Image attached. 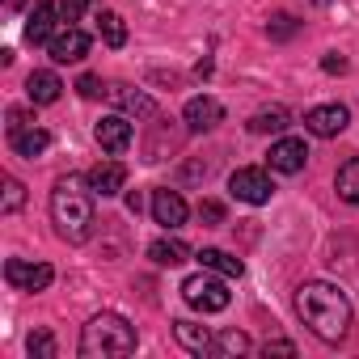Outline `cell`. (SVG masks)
Masks as SVG:
<instances>
[{
	"label": "cell",
	"instance_id": "5",
	"mask_svg": "<svg viewBox=\"0 0 359 359\" xmlns=\"http://www.w3.org/2000/svg\"><path fill=\"white\" fill-rule=\"evenodd\" d=\"M229 191H233V199H241V203H250V208H262V203H271V195H275L266 169H254V165H245V169H237V173L229 177Z\"/></svg>",
	"mask_w": 359,
	"mask_h": 359
},
{
	"label": "cell",
	"instance_id": "3",
	"mask_svg": "<svg viewBox=\"0 0 359 359\" xmlns=\"http://www.w3.org/2000/svg\"><path fill=\"white\" fill-rule=\"evenodd\" d=\"M135 351V325L123 313H97L81 330V355L85 359H123Z\"/></svg>",
	"mask_w": 359,
	"mask_h": 359
},
{
	"label": "cell",
	"instance_id": "9",
	"mask_svg": "<svg viewBox=\"0 0 359 359\" xmlns=\"http://www.w3.org/2000/svg\"><path fill=\"white\" fill-rule=\"evenodd\" d=\"M346 123H351V110L338 106V102H330V106H313V110L304 114V131H313V135H321V140L342 135Z\"/></svg>",
	"mask_w": 359,
	"mask_h": 359
},
{
	"label": "cell",
	"instance_id": "12",
	"mask_svg": "<svg viewBox=\"0 0 359 359\" xmlns=\"http://www.w3.org/2000/svg\"><path fill=\"white\" fill-rule=\"evenodd\" d=\"M89 191L97 199H114L118 191H127V165L123 161H102L89 169Z\"/></svg>",
	"mask_w": 359,
	"mask_h": 359
},
{
	"label": "cell",
	"instance_id": "25",
	"mask_svg": "<svg viewBox=\"0 0 359 359\" xmlns=\"http://www.w3.org/2000/svg\"><path fill=\"white\" fill-rule=\"evenodd\" d=\"M212 351H220V355H245V351H250V334H241V330H224V334L216 338Z\"/></svg>",
	"mask_w": 359,
	"mask_h": 359
},
{
	"label": "cell",
	"instance_id": "26",
	"mask_svg": "<svg viewBox=\"0 0 359 359\" xmlns=\"http://www.w3.org/2000/svg\"><path fill=\"white\" fill-rule=\"evenodd\" d=\"M26 346H30L34 359H55V334H51V330H34Z\"/></svg>",
	"mask_w": 359,
	"mask_h": 359
},
{
	"label": "cell",
	"instance_id": "2",
	"mask_svg": "<svg viewBox=\"0 0 359 359\" xmlns=\"http://www.w3.org/2000/svg\"><path fill=\"white\" fill-rule=\"evenodd\" d=\"M51 224L68 245H81L93 237V191H89V177H60L55 191H51Z\"/></svg>",
	"mask_w": 359,
	"mask_h": 359
},
{
	"label": "cell",
	"instance_id": "6",
	"mask_svg": "<svg viewBox=\"0 0 359 359\" xmlns=\"http://www.w3.org/2000/svg\"><path fill=\"white\" fill-rule=\"evenodd\" d=\"M47 55H51L55 64H81V60L89 55V34H85L81 26H60L55 39L47 43Z\"/></svg>",
	"mask_w": 359,
	"mask_h": 359
},
{
	"label": "cell",
	"instance_id": "23",
	"mask_svg": "<svg viewBox=\"0 0 359 359\" xmlns=\"http://www.w3.org/2000/svg\"><path fill=\"white\" fill-rule=\"evenodd\" d=\"M97 34H102L106 47H123V43H127V26H123V18L110 13V9H102V18H97Z\"/></svg>",
	"mask_w": 359,
	"mask_h": 359
},
{
	"label": "cell",
	"instance_id": "7",
	"mask_svg": "<svg viewBox=\"0 0 359 359\" xmlns=\"http://www.w3.org/2000/svg\"><path fill=\"white\" fill-rule=\"evenodd\" d=\"M5 279H9L13 287H22V292H47L51 279H55V271H51L47 262H22V258H9V262H5Z\"/></svg>",
	"mask_w": 359,
	"mask_h": 359
},
{
	"label": "cell",
	"instance_id": "16",
	"mask_svg": "<svg viewBox=\"0 0 359 359\" xmlns=\"http://www.w3.org/2000/svg\"><path fill=\"white\" fill-rule=\"evenodd\" d=\"M173 338L182 342L191 355H208V351L216 346L212 330H208V325H199V321H173Z\"/></svg>",
	"mask_w": 359,
	"mask_h": 359
},
{
	"label": "cell",
	"instance_id": "11",
	"mask_svg": "<svg viewBox=\"0 0 359 359\" xmlns=\"http://www.w3.org/2000/svg\"><path fill=\"white\" fill-rule=\"evenodd\" d=\"M93 135H97V144H102L110 156H123V152L131 148V140H135L131 118H123V114H106V118L93 127Z\"/></svg>",
	"mask_w": 359,
	"mask_h": 359
},
{
	"label": "cell",
	"instance_id": "30",
	"mask_svg": "<svg viewBox=\"0 0 359 359\" xmlns=\"http://www.w3.org/2000/svg\"><path fill=\"white\" fill-rule=\"evenodd\" d=\"M199 220H203L208 229H212V224H224V203H220V199H203V203H199Z\"/></svg>",
	"mask_w": 359,
	"mask_h": 359
},
{
	"label": "cell",
	"instance_id": "31",
	"mask_svg": "<svg viewBox=\"0 0 359 359\" xmlns=\"http://www.w3.org/2000/svg\"><path fill=\"white\" fill-rule=\"evenodd\" d=\"M26 127H34V114L22 110V106H13V110H9V135H18V131H26Z\"/></svg>",
	"mask_w": 359,
	"mask_h": 359
},
{
	"label": "cell",
	"instance_id": "13",
	"mask_svg": "<svg viewBox=\"0 0 359 359\" xmlns=\"http://www.w3.org/2000/svg\"><path fill=\"white\" fill-rule=\"evenodd\" d=\"M187 216H191V208L177 191H152V220L161 229H182Z\"/></svg>",
	"mask_w": 359,
	"mask_h": 359
},
{
	"label": "cell",
	"instance_id": "27",
	"mask_svg": "<svg viewBox=\"0 0 359 359\" xmlns=\"http://www.w3.org/2000/svg\"><path fill=\"white\" fill-rule=\"evenodd\" d=\"M22 203H26V187L18 182V177H5V216L22 212Z\"/></svg>",
	"mask_w": 359,
	"mask_h": 359
},
{
	"label": "cell",
	"instance_id": "8",
	"mask_svg": "<svg viewBox=\"0 0 359 359\" xmlns=\"http://www.w3.org/2000/svg\"><path fill=\"white\" fill-rule=\"evenodd\" d=\"M182 123H187V131H216L220 123H224V106L212 97V93H199V97H191L187 102V110H182Z\"/></svg>",
	"mask_w": 359,
	"mask_h": 359
},
{
	"label": "cell",
	"instance_id": "18",
	"mask_svg": "<svg viewBox=\"0 0 359 359\" xmlns=\"http://www.w3.org/2000/svg\"><path fill=\"white\" fill-rule=\"evenodd\" d=\"M110 97L127 110V114H135V118H152L156 114V102L148 97V93H140V89H127V85H114L110 89Z\"/></svg>",
	"mask_w": 359,
	"mask_h": 359
},
{
	"label": "cell",
	"instance_id": "19",
	"mask_svg": "<svg viewBox=\"0 0 359 359\" xmlns=\"http://www.w3.org/2000/svg\"><path fill=\"white\" fill-rule=\"evenodd\" d=\"M9 144H13V152H18V156H26V161H34V156H43V152L51 148V135H47L43 127H26V131H18V135H9Z\"/></svg>",
	"mask_w": 359,
	"mask_h": 359
},
{
	"label": "cell",
	"instance_id": "29",
	"mask_svg": "<svg viewBox=\"0 0 359 359\" xmlns=\"http://www.w3.org/2000/svg\"><path fill=\"white\" fill-rule=\"evenodd\" d=\"M93 5V0H60V13H64V26H76L85 18V9Z\"/></svg>",
	"mask_w": 359,
	"mask_h": 359
},
{
	"label": "cell",
	"instance_id": "21",
	"mask_svg": "<svg viewBox=\"0 0 359 359\" xmlns=\"http://www.w3.org/2000/svg\"><path fill=\"white\" fill-rule=\"evenodd\" d=\"M148 258H152L156 266H182V262L191 258V250H187L182 241H169V237H161V241H152V245H148Z\"/></svg>",
	"mask_w": 359,
	"mask_h": 359
},
{
	"label": "cell",
	"instance_id": "17",
	"mask_svg": "<svg viewBox=\"0 0 359 359\" xmlns=\"http://www.w3.org/2000/svg\"><path fill=\"white\" fill-rule=\"evenodd\" d=\"M195 258L203 262V271H216V275H224V279H241V275H245V262H241V258H233L229 250L208 245V250H199Z\"/></svg>",
	"mask_w": 359,
	"mask_h": 359
},
{
	"label": "cell",
	"instance_id": "28",
	"mask_svg": "<svg viewBox=\"0 0 359 359\" xmlns=\"http://www.w3.org/2000/svg\"><path fill=\"white\" fill-rule=\"evenodd\" d=\"M76 93L93 102V97H102V93H110V89L102 85V76H93V72H85V76H76Z\"/></svg>",
	"mask_w": 359,
	"mask_h": 359
},
{
	"label": "cell",
	"instance_id": "10",
	"mask_svg": "<svg viewBox=\"0 0 359 359\" xmlns=\"http://www.w3.org/2000/svg\"><path fill=\"white\" fill-rule=\"evenodd\" d=\"M60 22H64L60 5H51V0H34L30 22H26V43H34V47L51 43V39H55V30H60Z\"/></svg>",
	"mask_w": 359,
	"mask_h": 359
},
{
	"label": "cell",
	"instance_id": "24",
	"mask_svg": "<svg viewBox=\"0 0 359 359\" xmlns=\"http://www.w3.org/2000/svg\"><path fill=\"white\" fill-rule=\"evenodd\" d=\"M266 34H271L275 43H287V39H296V34H300V22H296L292 13H275V18L266 22Z\"/></svg>",
	"mask_w": 359,
	"mask_h": 359
},
{
	"label": "cell",
	"instance_id": "36",
	"mask_svg": "<svg viewBox=\"0 0 359 359\" xmlns=\"http://www.w3.org/2000/svg\"><path fill=\"white\" fill-rule=\"evenodd\" d=\"M317 5H325V0H317Z\"/></svg>",
	"mask_w": 359,
	"mask_h": 359
},
{
	"label": "cell",
	"instance_id": "1",
	"mask_svg": "<svg viewBox=\"0 0 359 359\" xmlns=\"http://www.w3.org/2000/svg\"><path fill=\"white\" fill-rule=\"evenodd\" d=\"M296 313L321 342H342L351 330V300L342 287H334L325 279H313L296 292Z\"/></svg>",
	"mask_w": 359,
	"mask_h": 359
},
{
	"label": "cell",
	"instance_id": "34",
	"mask_svg": "<svg viewBox=\"0 0 359 359\" xmlns=\"http://www.w3.org/2000/svg\"><path fill=\"white\" fill-rule=\"evenodd\" d=\"M127 212H131V216H140V212H144V199H140V191H131V195H127Z\"/></svg>",
	"mask_w": 359,
	"mask_h": 359
},
{
	"label": "cell",
	"instance_id": "22",
	"mask_svg": "<svg viewBox=\"0 0 359 359\" xmlns=\"http://www.w3.org/2000/svg\"><path fill=\"white\" fill-rule=\"evenodd\" d=\"M287 123H292V114L283 106H271V110H258L250 118V131L254 135H279V131H287Z\"/></svg>",
	"mask_w": 359,
	"mask_h": 359
},
{
	"label": "cell",
	"instance_id": "15",
	"mask_svg": "<svg viewBox=\"0 0 359 359\" xmlns=\"http://www.w3.org/2000/svg\"><path fill=\"white\" fill-rule=\"evenodd\" d=\"M60 93H64V81H60L55 72H47V68L30 72V81H26V97H30L34 106H51V102H60Z\"/></svg>",
	"mask_w": 359,
	"mask_h": 359
},
{
	"label": "cell",
	"instance_id": "35",
	"mask_svg": "<svg viewBox=\"0 0 359 359\" xmlns=\"http://www.w3.org/2000/svg\"><path fill=\"white\" fill-rule=\"evenodd\" d=\"M18 5H22V0H9V9H18Z\"/></svg>",
	"mask_w": 359,
	"mask_h": 359
},
{
	"label": "cell",
	"instance_id": "4",
	"mask_svg": "<svg viewBox=\"0 0 359 359\" xmlns=\"http://www.w3.org/2000/svg\"><path fill=\"white\" fill-rule=\"evenodd\" d=\"M182 300L195 309V313H224L233 304V292L224 283V275L216 271H203V275H191L182 283Z\"/></svg>",
	"mask_w": 359,
	"mask_h": 359
},
{
	"label": "cell",
	"instance_id": "20",
	"mask_svg": "<svg viewBox=\"0 0 359 359\" xmlns=\"http://www.w3.org/2000/svg\"><path fill=\"white\" fill-rule=\"evenodd\" d=\"M334 191H338V199H346L351 208H359V156H351V161H342V165H338Z\"/></svg>",
	"mask_w": 359,
	"mask_h": 359
},
{
	"label": "cell",
	"instance_id": "33",
	"mask_svg": "<svg viewBox=\"0 0 359 359\" xmlns=\"http://www.w3.org/2000/svg\"><path fill=\"white\" fill-rule=\"evenodd\" d=\"M262 351H266V355H271V351H275V355H296V346H292L287 338H275V342H266Z\"/></svg>",
	"mask_w": 359,
	"mask_h": 359
},
{
	"label": "cell",
	"instance_id": "32",
	"mask_svg": "<svg viewBox=\"0 0 359 359\" xmlns=\"http://www.w3.org/2000/svg\"><path fill=\"white\" fill-rule=\"evenodd\" d=\"M321 68H325V72H330V76H342V72H346V60H342V55H338V51H330V55H325V60H321Z\"/></svg>",
	"mask_w": 359,
	"mask_h": 359
},
{
	"label": "cell",
	"instance_id": "14",
	"mask_svg": "<svg viewBox=\"0 0 359 359\" xmlns=\"http://www.w3.org/2000/svg\"><path fill=\"white\" fill-rule=\"evenodd\" d=\"M304 161H309L304 140L283 135V140H275V144H271V169H275V173H300V169H304Z\"/></svg>",
	"mask_w": 359,
	"mask_h": 359
}]
</instances>
